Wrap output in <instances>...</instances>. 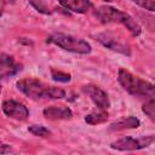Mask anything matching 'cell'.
I'll use <instances>...</instances> for the list:
<instances>
[{"mask_svg": "<svg viewBox=\"0 0 155 155\" xmlns=\"http://www.w3.org/2000/svg\"><path fill=\"white\" fill-rule=\"evenodd\" d=\"M51 76L54 81H58V82H69L71 79L70 74L63 73L61 70H54V69H51Z\"/></svg>", "mask_w": 155, "mask_h": 155, "instance_id": "15", "label": "cell"}, {"mask_svg": "<svg viewBox=\"0 0 155 155\" xmlns=\"http://www.w3.org/2000/svg\"><path fill=\"white\" fill-rule=\"evenodd\" d=\"M22 70V64L17 63L15 58L10 54L1 53L0 58V75L1 79L5 80L7 78H12Z\"/></svg>", "mask_w": 155, "mask_h": 155, "instance_id": "9", "label": "cell"}, {"mask_svg": "<svg viewBox=\"0 0 155 155\" xmlns=\"http://www.w3.org/2000/svg\"><path fill=\"white\" fill-rule=\"evenodd\" d=\"M140 126V121L136 116H127L113 122L109 126V131H122L128 128H137Z\"/></svg>", "mask_w": 155, "mask_h": 155, "instance_id": "12", "label": "cell"}, {"mask_svg": "<svg viewBox=\"0 0 155 155\" xmlns=\"http://www.w3.org/2000/svg\"><path fill=\"white\" fill-rule=\"evenodd\" d=\"M154 142H155V136H144V137H139V138L124 137V138H120V139L113 142L110 144V148L115 149V150H121V151L139 150V149L148 148Z\"/></svg>", "mask_w": 155, "mask_h": 155, "instance_id": "5", "label": "cell"}, {"mask_svg": "<svg viewBox=\"0 0 155 155\" xmlns=\"http://www.w3.org/2000/svg\"><path fill=\"white\" fill-rule=\"evenodd\" d=\"M58 2L67 10L75 13H85L92 7L91 0H58Z\"/></svg>", "mask_w": 155, "mask_h": 155, "instance_id": "11", "label": "cell"}, {"mask_svg": "<svg viewBox=\"0 0 155 155\" xmlns=\"http://www.w3.org/2000/svg\"><path fill=\"white\" fill-rule=\"evenodd\" d=\"M131 1H133L137 6H139L144 10L155 12V0H131Z\"/></svg>", "mask_w": 155, "mask_h": 155, "instance_id": "16", "label": "cell"}, {"mask_svg": "<svg viewBox=\"0 0 155 155\" xmlns=\"http://www.w3.org/2000/svg\"><path fill=\"white\" fill-rule=\"evenodd\" d=\"M47 42L53 44L65 51L69 52H74V53H80V54H87L92 51L91 45L84 40V39H79L75 38L73 35H68V34H63V33H54L51 34L47 38Z\"/></svg>", "mask_w": 155, "mask_h": 155, "instance_id": "4", "label": "cell"}, {"mask_svg": "<svg viewBox=\"0 0 155 155\" xmlns=\"http://www.w3.org/2000/svg\"><path fill=\"white\" fill-rule=\"evenodd\" d=\"M96 39L107 48L121 53L124 56H131V47L127 42H125L122 39L117 38L113 33H101L96 35Z\"/></svg>", "mask_w": 155, "mask_h": 155, "instance_id": "6", "label": "cell"}, {"mask_svg": "<svg viewBox=\"0 0 155 155\" xmlns=\"http://www.w3.org/2000/svg\"><path fill=\"white\" fill-rule=\"evenodd\" d=\"M1 109L4 111V114L6 116H8L10 119L17 120V121H25L29 117V110L28 108L15 99H6L2 102Z\"/></svg>", "mask_w": 155, "mask_h": 155, "instance_id": "7", "label": "cell"}, {"mask_svg": "<svg viewBox=\"0 0 155 155\" xmlns=\"http://www.w3.org/2000/svg\"><path fill=\"white\" fill-rule=\"evenodd\" d=\"M44 116L48 120H69L73 117V111L69 107L59 105V107H47L44 109Z\"/></svg>", "mask_w": 155, "mask_h": 155, "instance_id": "10", "label": "cell"}, {"mask_svg": "<svg viewBox=\"0 0 155 155\" xmlns=\"http://www.w3.org/2000/svg\"><path fill=\"white\" fill-rule=\"evenodd\" d=\"M29 1H30V4H31L38 11H40V12H42V13H50L48 8L46 7V5H45L41 0H29Z\"/></svg>", "mask_w": 155, "mask_h": 155, "instance_id": "17", "label": "cell"}, {"mask_svg": "<svg viewBox=\"0 0 155 155\" xmlns=\"http://www.w3.org/2000/svg\"><path fill=\"white\" fill-rule=\"evenodd\" d=\"M108 120V113L105 109H96L92 113L87 114L85 116V121L88 125H98V124H103Z\"/></svg>", "mask_w": 155, "mask_h": 155, "instance_id": "13", "label": "cell"}, {"mask_svg": "<svg viewBox=\"0 0 155 155\" xmlns=\"http://www.w3.org/2000/svg\"><path fill=\"white\" fill-rule=\"evenodd\" d=\"M117 81L127 93L142 103L143 113L155 122V85L126 69H119Z\"/></svg>", "mask_w": 155, "mask_h": 155, "instance_id": "1", "label": "cell"}, {"mask_svg": "<svg viewBox=\"0 0 155 155\" xmlns=\"http://www.w3.org/2000/svg\"><path fill=\"white\" fill-rule=\"evenodd\" d=\"M28 131L38 137H46L50 134V130L46 128L45 126H40V125H31L28 127Z\"/></svg>", "mask_w": 155, "mask_h": 155, "instance_id": "14", "label": "cell"}, {"mask_svg": "<svg viewBox=\"0 0 155 155\" xmlns=\"http://www.w3.org/2000/svg\"><path fill=\"white\" fill-rule=\"evenodd\" d=\"M18 91L34 101L41 99H61L65 97V91L61 87L48 86L34 78H23L16 84Z\"/></svg>", "mask_w": 155, "mask_h": 155, "instance_id": "2", "label": "cell"}, {"mask_svg": "<svg viewBox=\"0 0 155 155\" xmlns=\"http://www.w3.org/2000/svg\"><path fill=\"white\" fill-rule=\"evenodd\" d=\"M81 90L85 94H87L91 98V101L94 103V105L97 108L107 110L110 107V101H109L107 92L104 90H102L99 86L93 85V84H87V85H84L81 87Z\"/></svg>", "mask_w": 155, "mask_h": 155, "instance_id": "8", "label": "cell"}, {"mask_svg": "<svg viewBox=\"0 0 155 155\" xmlns=\"http://www.w3.org/2000/svg\"><path fill=\"white\" fill-rule=\"evenodd\" d=\"M105 1H110V0H105Z\"/></svg>", "mask_w": 155, "mask_h": 155, "instance_id": "19", "label": "cell"}, {"mask_svg": "<svg viewBox=\"0 0 155 155\" xmlns=\"http://www.w3.org/2000/svg\"><path fill=\"white\" fill-rule=\"evenodd\" d=\"M94 17L102 22V23H117V24H122L133 36H139L142 33V27L139 25V23L127 12L121 11L116 7L109 6V5H104V6H99L96 11H94Z\"/></svg>", "mask_w": 155, "mask_h": 155, "instance_id": "3", "label": "cell"}, {"mask_svg": "<svg viewBox=\"0 0 155 155\" xmlns=\"http://www.w3.org/2000/svg\"><path fill=\"white\" fill-rule=\"evenodd\" d=\"M4 1H10V2H13L15 0H4Z\"/></svg>", "mask_w": 155, "mask_h": 155, "instance_id": "18", "label": "cell"}]
</instances>
